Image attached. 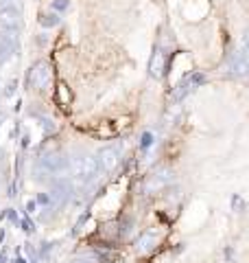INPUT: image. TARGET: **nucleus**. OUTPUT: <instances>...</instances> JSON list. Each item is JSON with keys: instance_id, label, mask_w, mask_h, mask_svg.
<instances>
[{"instance_id": "obj_1", "label": "nucleus", "mask_w": 249, "mask_h": 263, "mask_svg": "<svg viewBox=\"0 0 249 263\" xmlns=\"http://www.w3.org/2000/svg\"><path fill=\"white\" fill-rule=\"evenodd\" d=\"M68 171L72 174V178L77 180V182L88 184V182H92V180L98 174H101V167H98L96 156H92V154H81V156H74V158L70 160Z\"/></svg>"}, {"instance_id": "obj_2", "label": "nucleus", "mask_w": 249, "mask_h": 263, "mask_svg": "<svg viewBox=\"0 0 249 263\" xmlns=\"http://www.w3.org/2000/svg\"><path fill=\"white\" fill-rule=\"evenodd\" d=\"M96 160H98V167L101 171H114L120 162V147L118 145H105L98 149L96 154Z\"/></svg>"}, {"instance_id": "obj_3", "label": "nucleus", "mask_w": 249, "mask_h": 263, "mask_svg": "<svg viewBox=\"0 0 249 263\" xmlns=\"http://www.w3.org/2000/svg\"><path fill=\"white\" fill-rule=\"evenodd\" d=\"M20 24H22V13H20L18 7H13V5L0 7V27L5 31L15 33L20 29Z\"/></svg>"}, {"instance_id": "obj_4", "label": "nucleus", "mask_w": 249, "mask_h": 263, "mask_svg": "<svg viewBox=\"0 0 249 263\" xmlns=\"http://www.w3.org/2000/svg\"><path fill=\"white\" fill-rule=\"evenodd\" d=\"M48 81H51V68H48L46 62H37L33 68L29 70V84L33 88H46Z\"/></svg>"}, {"instance_id": "obj_5", "label": "nucleus", "mask_w": 249, "mask_h": 263, "mask_svg": "<svg viewBox=\"0 0 249 263\" xmlns=\"http://www.w3.org/2000/svg\"><path fill=\"white\" fill-rule=\"evenodd\" d=\"M42 167H44L48 174H64L70 167V160L66 158L64 154H48L42 158Z\"/></svg>"}, {"instance_id": "obj_6", "label": "nucleus", "mask_w": 249, "mask_h": 263, "mask_svg": "<svg viewBox=\"0 0 249 263\" xmlns=\"http://www.w3.org/2000/svg\"><path fill=\"white\" fill-rule=\"evenodd\" d=\"M227 70L234 77H249V57L245 53H234L227 60Z\"/></svg>"}, {"instance_id": "obj_7", "label": "nucleus", "mask_w": 249, "mask_h": 263, "mask_svg": "<svg viewBox=\"0 0 249 263\" xmlns=\"http://www.w3.org/2000/svg\"><path fill=\"white\" fill-rule=\"evenodd\" d=\"M203 79H205V77H203V75H199V72H197V75L186 77L175 90H173V99H175V101H181V99H184L188 92H193V90H195L199 84H203Z\"/></svg>"}, {"instance_id": "obj_8", "label": "nucleus", "mask_w": 249, "mask_h": 263, "mask_svg": "<svg viewBox=\"0 0 249 263\" xmlns=\"http://www.w3.org/2000/svg\"><path fill=\"white\" fill-rule=\"evenodd\" d=\"M164 70H166V57L160 48H155L153 55L149 57V75L153 79H162L164 77Z\"/></svg>"}, {"instance_id": "obj_9", "label": "nucleus", "mask_w": 249, "mask_h": 263, "mask_svg": "<svg viewBox=\"0 0 249 263\" xmlns=\"http://www.w3.org/2000/svg\"><path fill=\"white\" fill-rule=\"evenodd\" d=\"M173 180V171L171 169H160L155 171L153 176H149L147 180V191H155V189H162L164 184H169Z\"/></svg>"}, {"instance_id": "obj_10", "label": "nucleus", "mask_w": 249, "mask_h": 263, "mask_svg": "<svg viewBox=\"0 0 249 263\" xmlns=\"http://www.w3.org/2000/svg\"><path fill=\"white\" fill-rule=\"evenodd\" d=\"M155 243H157V237L153 233H144L136 241V248H138V252H151L155 248Z\"/></svg>"}, {"instance_id": "obj_11", "label": "nucleus", "mask_w": 249, "mask_h": 263, "mask_svg": "<svg viewBox=\"0 0 249 263\" xmlns=\"http://www.w3.org/2000/svg\"><path fill=\"white\" fill-rule=\"evenodd\" d=\"M39 24H42L44 29L57 27V24H59V15H57V13H42V15H39Z\"/></svg>"}, {"instance_id": "obj_12", "label": "nucleus", "mask_w": 249, "mask_h": 263, "mask_svg": "<svg viewBox=\"0 0 249 263\" xmlns=\"http://www.w3.org/2000/svg\"><path fill=\"white\" fill-rule=\"evenodd\" d=\"M151 145H153V134L147 132V134H142V147L147 149V147H151Z\"/></svg>"}, {"instance_id": "obj_13", "label": "nucleus", "mask_w": 249, "mask_h": 263, "mask_svg": "<svg viewBox=\"0 0 249 263\" xmlns=\"http://www.w3.org/2000/svg\"><path fill=\"white\" fill-rule=\"evenodd\" d=\"M66 7H68V0H55L53 3V9H57V11H64Z\"/></svg>"}, {"instance_id": "obj_14", "label": "nucleus", "mask_w": 249, "mask_h": 263, "mask_svg": "<svg viewBox=\"0 0 249 263\" xmlns=\"http://www.w3.org/2000/svg\"><path fill=\"white\" fill-rule=\"evenodd\" d=\"M243 51L249 55V29L245 31V35H243Z\"/></svg>"}, {"instance_id": "obj_15", "label": "nucleus", "mask_w": 249, "mask_h": 263, "mask_svg": "<svg viewBox=\"0 0 249 263\" xmlns=\"http://www.w3.org/2000/svg\"><path fill=\"white\" fill-rule=\"evenodd\" d=\"M70 263H94L92 259H88V257H77V259H72Z\"/></svg>"}]
</instances>
